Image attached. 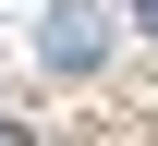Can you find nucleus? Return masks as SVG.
Listing matches in <instances>:
<instances>
[{
    "mask_svg": "<svg viewBox=\"0 0 158 146\" xmlns=\"http://www.w3.org/2000/svg\"><path fill=\"white\" fill-rule=\"evenodd\" d=\"M146 37H158V0H146Z\"/></svg>",
    "mask_w": 158,
    "mask_h": 146,
    "instance_id": "1",
    "label": "nucleus"
}]
</instances>
